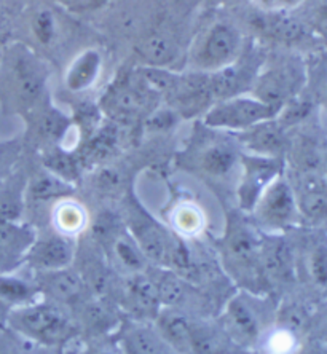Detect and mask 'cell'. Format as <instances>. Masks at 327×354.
<instances>
[{"mask_svg":"<svg viewBox=\"0 0 327 354\" xmlns=\"http://www.w3.org/2000/svg\"><path fill=\"white\" fill-rule=\"evenodd\" d=\"M41 284L58 300H72L83 290V281L79 273L67 270V267L45 272L41 274Z\"/></svg>","mask_w":327,"mask_h":354,"instance_id":"obj_21","label":"cell"},{"mask_svg":"<svg viewBox=\"0 0 327 354\" xmlns=\"http://www.w3.org/2000/svg\"><path fill=\"white\" fill-rule=\"evenodd\" d=\"M107 3H109V0H85V7L88 10H100Z\"/></svg>","mask_w":327,"mask_h":354,"instance_id":"obj_44","label":"cell"},{"mask_svg":"<svg viewBox=\"0 0 327 354\" xmlns=\"http://www.w3.org/2000/svg\"><path fill=\"white\" fill-rule=\"evenodd\" d=\"M190 330L191 324L183 313L171 308L160 311L158 332L174 351L180 354H191Z\"/></svg>","mask_w":327,"mask_h":354,"instance_id":"obj_17","label":"cell"},{"mask_svg":"<svg viewBox=\"0 0 327 354\" xmlns=\"http://www.w3.org/2000/svg\"><path fill=\"white\" fill-rule=\"evenodd\" d=\"M28 192L35 201H61L74 194V185L46 169L34 177Z\"/></svg>","mask_w":327,"mask_h":354,"instance_id":"obj_23","label":"cell"},{"mask_svg":"<svg viewBox=\"0 0 327 354\" xmlns=\"http://www.w3.org/2000/svg\"><path fill=\"white\" fill-rule=\"evenodd\" d=\"M124 354H174L158 330L145 326H131L122 337Z\"/></svg>","mask_w":327,"mask_h":354,"instance_id":"obj_18","label":"cell"},{"mask_svg":"<svg viewBox=\"0 0 327 354\" xmlns=\"http://www.w3.org/2000/svg\"><path fill=\"white\" fill-rule=\"evenodd\" d=\"M157 288L160 301H162V305L166 306H174L176 304H179L185 295L184 284L180 283L176 276H166V278H162V281L157 283Z\"/></svg>","mask_w":327,"mask_h":354,"instance_id":"obj_35","label":"cell"},{"mask_svg":"<svg viewBox=\"0 0 327 354\" xmlns=\"http://www.w3.org/2000/svg\"><path fill=\"white\" fill-rule=\"evenodd\" d=\"M56 18L50 8H40L34 13L32 21H30V29L32 35L40 45L50 46L53 45L58 35V26H56Z\"/></svg>","mask_w":327,"mask_h":354,"instance_id":"obj_31","label":"cell"},{"mask_svg":"<svg viewBox=\"0 0 327 354\" xmlns=\"http://www.w3.org/2000/svg\"><path fill=\"white\" fill-rule=\"evenodd\" d=\"M0 297L12 301H28L32 297V289L17 278H0Z\"/></svg>","mask_w":327,"mask_h":354,"instance_id":"obj_36","label":"cell"},{"mask_svg":"<svg viewBox=\"0 0 327 354\" xmlns=\"http://www.w3.org/2000/svg\"><path fill=\"white\" fill-rule=\"evenodd\" d=\"M13 85L21 102L32 106L44 95L48 69L37 56L26 48L17 50L12 59Z\"/></svg>","mask_w":327,"mask_h":354,"instance_id":"obj_10","label":"cell"},{"mask_svg":"<svg viewBox=\"0 0 327 354\" xmlns=\"http://www.w3.org/2000/svg\"><path fill=\"white\" fill-rule=\"evenodd\" d=\"M318 26H319L321 32L327 35V3L324 5L323 8L319 10V13H318Z\"/></svg>","mask_w":327,"mask_h":354,"instance_id":"obj_42","label":"cell"},{"mask_svg":"<svg viewBox=\"0 0 327 354\" xmlns=\"http://www.w3.org/2000/svg\"><path fill=\"white\" fill-rule=\"evenodd\" d=\"M173 223L184 235H196L203 228V214L195 205L185 203L174 209Z\"/></svg>","mask_w":327,"mask_h":354,"instance_id":"obj_32","label":"cell"},{"mask_svg":"<svg viewBox=\"0 0 327 354\" xmlns=\"http://www.w3.org/2000/svg\"><path fill=\"white\" fill-rule=\"evenodd\" d=\"M128 227L129 236L134 239L145 259L169 265L171 249H173L174 241L163 230V227L150 217L136 201L129 205Z\"/></svg>","mask_w":327,"mask_h":354,"instance_id":"obj_5","label":"cell"},{"mask_svg":"<svg viewBox=\"0 0 327 354\" xmlns=\"http://www.w3.org/2000/svg\"><path fill=\"white\" fill-rule=\"evenodd\" d=\"M13 153H15L13 149H10L8 145H2V144H0V168H2L5 161H8V158L12 157Z\"/></svg>","mask_w":327,"mask_h":354,"instance_id":"obj_43","label":"cell"},{"mask_svg":"<svg viewBox=\"0 0 327 354\" xmlns=\"http://www.w3.org/2000/svg\"><path fill=\"white\" fill-rule=\"evenodd\" d=\"M252 212L263 227L273 228V230L286 228L295 221L299 212L297 198L283 176L277 177L263 190Z\"/></svg>","mask_w":327,"mask_h":354,"instance_id":"obj_7","label":"cell"},{"mask_svg":"<svg viewBox=\"0 0 327 354\" xmlns=\"http://www.w3.org/2000/svg\"><path fill=\"white\" fill-rule=\"evenodd\" d=\"M265 12H284L289 7L297 5L300 0H256Z\"/></svg>","mask_w":327,"mask_h":354,"instance_id":"obj_39","label":"cell"},{"mask_svg":"<svg viewBox=\"0 0 327 354\" xmlns=\"http://www.w3.org/2000/svg\"><path fill=\"white\" fill-rule=\"evenodd\" d=\"M104 66L102 53L97 48L80 51L67 67L64 85L71 93H83L96 85Z\"/></svg>","mask_w":327,"mask_h":354,"instance_id":"obj_12","label":"cell"},{"mask_svg":"<svg viewBox=\"0 0 327 354\" xmlns=\"http://www.w3.org/2000/svg\"><path fill=\"white\" fill-rule=\"evenodd\" d=\"M23 192L17 187L0 190V222H17L23 212Z\"/></svg>","mask_w":327,"mask_h":354,"instance_id":"obj_33","label":"cell"},{"mask_svg":"<svg viewBox=\"0 0 327 354\" xmlns=\"http://www.w3.org/2000/svg\"><path fill=\"white\" fill-rule=\"evenodd\" d=\"M101 354H111V353H101Z\"/></svg>","mask_w":327,"mask_h":354,"instance_id":"obj_47","label":"cell"},{"mask_svg":"<svg viewBox=\"0 0 327 354\" xmlns=\"http://www.w3.org/2000/svg\"><path fill=\"white\" fill-rule=\"evenodd\" d=\"M23 238V232L17 227V222H0V249L17 248Z\"/></svg>","mask_w":327,"mask_h":354,"instance_id":"obj_38","label":"cell"},{"mask_svg":"<svg viewBox=\"0 0 327 354\" xmlns=\"http://www.w3.org/2000/svg\"><path fill=\"white\" fill-rule=\"evenodd\" d=\"M227 252L236 263H254L261 254V241L245 222L232 221L227 230Z\"/></svg>","mask_w":327,"mask_h":354,"instance_id":"obj_16","label":"cell"},{"mask_svg":"<svg viewBox=\"0 0 327 354\" xmlns=\"http://www.w3.org/2000/svg\"><path fill=\"white\" fill-rule=\"evenodd\" d=\"M149 88H145L138 72H127L111 83L101 99L102 111L118 122L139 118L145 112H152L150 101H157Z\"/></svg>","mask_w":327,"mask_h":354,"instance_id":"obj_3","label":"cell"},{"mask_svg":"<svg viewBox=\"0 0 327 354\" xmlns=\"http://www.w3.org/2000/svg\"><path fill=\"white\" fill-rule=\"evenodd\" d=\"M224 329L232 342L241 346H251L257 342L259 334V319L254 311L249 308L245 300L233 299L227 305L224 316Z\"/></svg>","mask_w":327,"mask_h":354,"instance_id":"obj_11","label":"cell"},{"mask_svg":"<svg viewBox=\"0 0 327 354\" xmlns=\"http://www.w3.org/2000/svg\"><path fill=\"white\" fill-rule=\"evenodd\" d=\"M113 251H115V256L124 267L131 270L133 273H141L145 257L131 236L120 235L113 239Z\"/></svg>","mask_w":327,"mask_h":354,"instance_id":"obj_30","label":"cell"},{"mask_svg":"<svg viewBox=\"0 0 327 354\" xmlns=\"http://www.w3.org/2000/svg\"><path fill=\"white\" fill-rule=\"evenodd\" d=\"M311 274L316 283L327 286V249L319 248L316 249L311 256Z\"/></svg>","mask_w":327,"mask_h":354,"instance_id":"obj_37","label":"cell"},{"mask_svg":"<svg viewBox=\"0 0 327 354\" xmlns=\"http://www.w3.org/2000/svg\"><path fill=\"white\" fill-rule=\"evenodd\" d=\"M240 139L245 142L249 153L262 155V157L278 158L279 152H283L284 144H286L284 128L277 122V118L240 133Z\"/></svg>","mask_w":327,"mask_h":354,"instance_id":"obj_13","label":"cell"},{"mask_svg":"<svg viewBox=\"0 0 327 354\" xmlns=\"http://www.w3.org/2000/svg\"><path fill=\"white\" fill-rule=\"evenodd\" d=\"M227 343L225 338H222L219 332L212 330L211 327L191 324V354H225L228 351Z\"/></svg>","mask_w":327,"mask_h":354,"instance_id":"obj_28","label":"cell"},{"mask_svg":"<svg viewBox=\"0 0 327 354\" xmlns=\"http://www.w3.org/2000/svg\"><path fill=\"white\" fill-rule=\"evenodd\" d=\"M45 168L50 173L56 174L61 179L74 185V182L79 180L83 166L79 160V155L69 153L66 150H56V152L50 153L45 158Z\"/></svg>","mask_w":327,"mask_h":354,"instance_id":"obj_29","label":"cell"},{"mask_svg":"<svg viewBox=\"0 0 327 354\" xmlns=\"http://www.w3.org/2000/svg\"><path fill=\"white\" fill-rule=\"evenodd\" d=\"M55 225L58 227L61 235H77L86 227V212L77 201L61 200L55 209Z\"/></svg>","mask_w":327,"mask_h":354,"instance_id":"obj_27","label":"cell"},{"mask_svg":"<svg viewBox=\"0 0 327 354\" xmlns=\"http://www.w3.org/2000/svg\"><path fill=\"white\" fill-rule=\"evenodd\" d=\"M278 111L254 95H236L217 101L205 113L203 122L209 128L227 131H246L268 120L277 118Z\"/></svg>","mask_w":327,"mask_h":354,"instance_id":"obj_2","label":"cell"},{"mask_svg":"<svg viewBox=\"0 0 327 354\" xmlns=\"http://www.w3.org/2000/svg\"><path fill=\"white\" fill-rule=\"evenodd\" d=\"M243 53V35L233 24L216 23L196 41L190 53V71L212 74L230 66Z\"/></svg>","mask_w":327,"mask_h":354,"instance_id":"obj_1","label":"cell"},{"mask_svg":"<svg viewBox=\"0 0 327 354\" xmlns=\"http://www.w3.org/2000/svg\"><path fill=\"white\" fill-rule=\"evenodd\" d=\"M300 79H302V72L292 64L267 67V69L259 71L251 95L268 104L270 107L277 109L279 113L284 104L294 97V93L300 85Z\"/></svg>","mask_w":327,"mask_h":354,"instance_id":"obj_8","label":"cell"},{"mask_svg":"<svg viewBox=\"0 0 327 354\" xmlns=\"http://www.w3.org/2000/svg\"><path fill=\"white\" fill-rule=\"evenodd\" d=\"M39 128L45 138L58 140L64 138L67 128H69V120L56 111V109H50V111H46L41 115Z\"/></svg>","mask_w":327,"mask_h":354,"instance_id":"obj_34","label":"cell"},{"mask_svg":"<svg viewBox=\"0 0 327 354\" xmlns=\"http://www.w3.org/2000/svg\"><path fill=\"white\" fill-rule=\"evenodd\" d=\"M299 354H327V342H316L313 345L303 348Z\"/></svg>","mask_w":327,"mask_h":354,"instance_id":"obj_41","label":"cell"},{"mask_svg":"<svg viewBox=\"0 0 327 354\" xmlns=\"http://www.w3.org/2000/svg\"><path fill=\"white\" fill-rule=\"evenodd\" d=\"M263 268L274 278L286 279L292 272V252L283 239L273 238L270 241L261 243V254Z\"/></svg>","mask_w":327,"mask_h":354,"instance_id":"obj_20","label":"cell"},{"mask_svg":"<svg viewBox=\"0 0 327 354\" xmlns=\"http://www.w3.org/2000/svg\"><path fill=\"white\" fill-rule=\"evenodd\" d=\"M238 160H240V157H238L236 150L232 145L217 142L207 145L203 150L200 157V166L212 177H224L230 174Z\"/></svg>","mask_w":327,"mask_h":354,"instance_id":"obj_22","label":"cell"},{"mask_svg":"<svg viewBox=\"0 0 327 354\" xmlns=\"http://www.w3.org/2000/svg\"><path fill=\"white\" fill-rule=\"evenodd\" d=\"M138 53L141 55L145 66L169 69L171 62L178 58V45L169 37H165V35H152V37H147L139 45Z\"/></svg>","mask_w":327,"mask_h":354,"instance_id":"obj_26","label":"cell"},{"mask_svg":"<svg viewBox=\"0 0 327 354\" xmlns=\"http://www.w3.org/2000/svg\"><path fill=\"white\" fill-rule=\"evenodd\" d=\"M176 109L184 115H196L207 112L216 102L211 86V75L206 72L189 71L187 74H178L174 86L168 93Z\"/></svg>","mask_w":327,"mask_h":354,"instance_id":"obj_9","label":"cell"},{"mask_svg":"<svg viewBox=\"0 0 327 354\" xmlns=\"http://www.w3.org/2000/svg\"><path fill=\"white\" fill-rule=\"evenodd\" d=\"M0 28H2V17H0Z\"/></svg>","mask_w":327,"mask_h":354,"instance_id":"obj_46","label":"cell"},{"mask_svg":"<svg viewBox=\"0 0 327 354\" xmlns=\"http://www.w3.org/2000/svg\"><path fill=\"white\" fill-rule=\"evenodd\" d=\"M297 198V207L310 221L327 218V184L308 180Z\"/></svg>","mask_w":327,"mask_h":354,"instance_id":"obj_24","label":"cell"},{"mask_svg":"<svg viewBox=\"0 0 327 354\" xmlns=\"http://www.w3.org/2000/svg\"><path fill=\"white\" fill-rule=\"evenodd\" d=\"M251 23L257 29V32L268 39L286 41V44L297 41L305 35L303 26L283 12H265L263 10V13L257 15Z\"/></svg>","mask_w":327,"mask_h":354,"instance_id":"obj_14","label":"cell"},{"mask_svg":"<svg viewBox=\"0 0 327 354\" xmlns=\"http://www.w3.org/2000/svg\"><path fill=\"white\" fill-rule=\"evenodd\" d=\"M240 160L243 174L238 184V201L243 211H252L263 190L281 176V161L254 153H243Z\"/></svg>","mask_w":327,"mask_h":354,"instance_id":"obj_6","label":"cell"},{"mask_svg":"<svg viewBox=\"0 0 327 354\" xmlns=\"http://www.w3.org/2000/svg\"><path fill=\"white\" fill-rule=\"evenodd\" d=\"M15 322L24 334L44 343H62L72 335L67 316L55 305H30L15 313Z\"/></svg>","mask_w":327,"mask_h":354,"instance_id":"obj_4","label":"cell"},{"mask_svg":"<svg viewBox=\"0 0 327 354\" xmlns=\"http://www.w3.org/2000/svg\"><path fill=\"white\" fill-rule=\"evenodd\" d=\"M118 134L117 128L113 124H106V127L97 129L93 136L86 140L85 147L79 153V160L82 166H97L102 161H106L113 150L117 147Z\"/></svg>","mask_w":327,"mask_h":354,"instance_id":"obj_19","label":"cell"},{"mask_svg":"<svg viewBox=\"0 0 327 354\" xmlns=\"http://www.w3.org/2000/svg\"><path fill=\"white\" fill-rule=\"evenodd\" d=\"M127 289L129 299L139 310L145 313H158L162 301H160L157 283L142 273H134L128 279Z\"/></svg>","mask_w":327,"mask_h":354,"instance_id":"obj_25","label":"cell"},{"mask_svg":"<svg viewBox=\"0 0 327 354\" xmlns=\"http://www.w3.org/2000/svg\"><path fill=\"white\" fill-rule=\"evenodd\" d=\"M74 257V246L66 235H55L37 243L32 251V260L45 272L66 268Z\"/></svg>","mask_w":327,"mask_h":354,"instance_id":"obj_15","label":"cell"},{"mask_svg":"<svg viewBox=\"0 0 327 354\" xmlns=\"http://www.w3.org/2000/svg\"><path fill=\"white\" fill-rule=\"evenodd\" d=\"M319 340L321 342H327V315L323 321V326H321V330H319Z\"/></svg>","mask_w":327,"mask_h":354,"instance_id":"obj_45","label":"cell"},{"mask_svg":"<svg viewBox=\"0 0 327 354\" xmlns=\"http://www.w3.org/2000/svg\"><path fill=\"white\" fill-rule=\"evenodd\" d=\"M118 174L112 169H102L100 174V182L104 189H113V187L118 185Z\"/></svg>","mask_w":327,"mask_h":354,"instance_id":"obj_40","label":"cell"}]
</instances>
